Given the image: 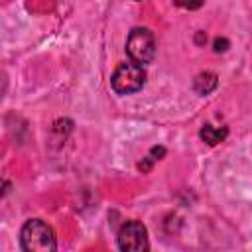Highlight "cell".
Returning a JSON list of instances; mask_svg holds the SVG:
<instances>
[{"label":"cell","mask_w":252,"mask_h":252,"mask_svg":"<svg viewBox=\"0 0 252 252\" xmlns=\"http://www.w3.org/2000/svg\"><path fill=\"white\" fill-rule=\"evenodd\" d=\"M205 0H175V4H179V6H183V8H199L201 4H203Z\"/></svg>","instance_id":"cell-7"},{"label":"cell","mask_w":252,"mask_h":252,"mask_svg":"<svg viewBox=\"0 0 252 252\" xmlns=\"http://www.w3.org/2000/svg\"><path fill=\"white\" fill-rule=\"evenodd\" d=\"M226 45H228L226 39H215V51H224Z\"/></svg>","instance_id":"cell-9"},{"label":"cell","mask_w":252,"mask_h":252,"mask_svg":"<svg viewBox=\"0 0 252 252\" xmlns=\"http://www.w3.org/2000/svg\"><path fill=\"white\" fill-rule=\"evenodd\" d=\"M217 85H219V79H217V75H215L213 71H203V73H199V75L193 79V89H195V93H199V94H209V93H213V91L217 89Z\"/></svg>","instance_id":"cell-5"},{"label":"cell","mask_w":252,"mask_h":252,"mask_svg":"<svg viewBox=\"0 0 252 252\" xmlns=\"http://www.w3.org/2000/svg\"><path fill=\"white\" fill-rule=\"evenodd\" d=\"M165 156V148L163 146H156V148H152V152H150V158L156 161V159H161Z\"/></svg>","instance_id":"cell-8"},{"label":"cell","mask_w":252,"mask_h":252,"mask_svg":"<svg viewBox=\"0 0 252 252\" xmlns=\"http://www.w3.org/2000/svg\"><path fill=\"white\" fill-rule=\"evenodd\" d=\"M126 53L132 61L146 65L156 57V39L148 28H134L126 39Z\"/></svg>","instance_id":"cell-3"},{"label":"cell","mask_w":252,"mask_h":252,"mask_svg":"<svg viewBox=\"0 0 252 252\" xmlns=\"http://www.w3.org/2000/svg\"><path fill=\"white\" fill-rule=\"evenodd\" d=\"M146 83V69L144 65L128 59L124 63H120L112 77H110V85L114 89V93L118 94H132L136 91H140Z\"/></svg>","instance_id":"cell-2"},{"label":"cell","mask_w":252,"mask_h":252,"mask_svg":"<svg viewBox=\"0 0 252 252\" xmlns=\"http://www.w3.org/2000/svg\"><path fill=\"white\" fill-rule=\"evenodd\" d=\"M226 134H228V130H226L224 126H222V128H215V126H211V124H205V126L201 128V132H199L201 140L207 142L209 146H215V144L222 142V140L226 138Z\"/></svg>","instance_id":"cell-6"},{"label":"cell","mask_w":252,"mask_h":252,"mask_svg":"<svg viewBox=\"0 0 252 252\" xmlns=\"http://www.w3.org/2000/svg\"><path fill=\"white\" fill-rule=\"evenodd\" d=\"M20 246L26 252H53L57 248L55 232L45 220L32 219L20 230Z\"/></svg>","instance_id":"cell-1"},{"label":"cell","mask_w":252,"mask_h":252,"mask_svg":"<svg viewBox=\"0 0 252 252\" xmlns=\"http://www.w3.org/2000/svg\"><path fill=\"white\" fill-rule=\"evenodd\" d=\"M118 248L124 252H144L150 248L148 230L140 220H126L118 230Z\"/></svg>","instance_id":"cell-4"}]
</instances>
